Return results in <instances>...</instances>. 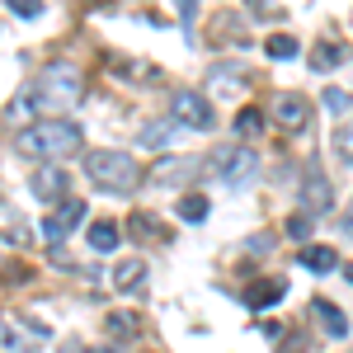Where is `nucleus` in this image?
I'll list each match as a JSON object with an SVG mask.
<instances>
[{"mask_svg":"<svg viewBox=\"0 0 353 353\" xmlns=\"http://www.w3.org/2000/svg\"><path fill=\"white\" fill-rule=\"evenodd\" d=\"M81 94H85L81 71H76L71 61H48V66L38 71L33 90H24V94L10 104V118H14V123H24L28 113H38V118H66V113L81 104ZM38 118H33V123H38Z\"/></svg>","mask_w":353,"mask_h":353,"instance_id":"obj_1","label":"nucleus"},{"mask_svg":"<svg viewBox=\"0 0 353 353\" xmlns=\"http://www.w3.org/2000/svg\"><path fill=\"white\" fill-rule=\"evenodd\" d=\"M14 146L28 161H66V156L81 151V123H71V118H38V123L19 128Z\"/></svg>","mask_w":353,"mask_h":353,"instance_id":"obj_2","label":"nucleus"},{"mask_svg":"<svg viewBox=\"0 0 353 353\" xmlns=\"http://www.w3.org/2000/svg\"><path fill=\"white\" fill-rule=\"evenodd\" d=\"M85 179L104 193H132L141 184V165L128 151H113V146H94L85 151Z\"/></svg>","mask_w":353,"mask_h":353,"instance_id":"obj_3","label":"nucleus"},{"mask_svg":"<svg viewBox=\"0 0 353 353\" xmlns=\"http://www.w3.org/2000/svg\"><path fill=\"white\" fill-rule=\"evenodd\" d=\"M203 165H208V174H212L217 184H226V189H241V184H250V179H254L259 156H254L250 146H217V151H212Z\"/></svg>","mask_w":353,"mask_h":353,"instance_id":"obj_4","label":"nucleus"},{"mask_svg":"<svg viewBox=\"0 0 353 353\" xmlns=\"http://www.w3.org/2000/svg\"><path fill=\"white\" fill-rule=\"evenodd\" d=\"M170 118H174L184 132H212V128H217L212 99H208L203 90H174V94H170Z\"/></svg>","mask_w":353,"mask_h":353,"instance_id":"obj_5","label":"nucleus"},{"mask_svg":"<svg viewBox=\"0 0 353 353\" xmlns=\"http://www.w3.org/2000/svg\"><path fill=\"white\" fill-rule=\"evenodd\" d=\"M81 221H85V203H76V198H61L52 212L43 217V241H61V236H71Z\"/></svg>","mask_w":353,"mask_h":353,"instance_id":"obj_6","label":"nucleus"},{"mask_svg":"<svg viewBox=\"0 0 353 353\" xmlns=\"http://www.w3.org/2000/svg\"><path fill=\"white\" fill-rule=\"evenodd\" d=\"M198 170H203V161H193V156H165V161H156L151 179L165 184V189H179V184L198 179Z\"/></svg>","mask_w":353,"mask_h":353,"instance_id":"obj_7","label":"nucleus"},{"mask_svg":"<svg viewBox=\"0 0 353 353\" xmlns=\"http://www.w3.org/2000/svg\"><path fill=\"white\" fill-rule=\"evenodd\" d=\"M269 113H273V123H278V128H306V118H311V104L301 99L297 90H283V94H273Z\"/></svg>","mask_w":353,"mask_h":353,"instance_id":"obj_8","label":"nucleus"},{"mask_svg":"<svg viewBox=\"0 0 353 353\" xmlns=\"http://www.w3.org/2000/svg\"><path fill=\"white\" fill-rule=\"evenodd\" d=\"M301 203L311 208V217H325L330 208H334V189H330L325 170H306V179H301Z\"/></svg>","mask_w":353,"mask_h":353,"instance_id":"obj_9","label":"nucleus"},{"mask_svg":"<svg viewBox=\"0 0 353 353\" xmlns=\"http://www.w3.org/2000/svg\"><path fill=\"white\" fill-rule=\"evenodd\" d=\"M28 189L38 193L43 203H61V198H66V170H61V165H43V170H33Z\"/></svg>","mask_w":353,"mask_h":353,"instance_id":"obj_10","label":"nucleus"},{"mask_svg":"<svg viewBox=\"0 0 353 353\" xmlns=\"http://www.w3.org/2000/svg\"><path fill=\"white\" fill-rule=\"evenodd\" d=\"M109 283L118 292H141V283H146V264L141 259H118V269L109 273Z\"/></svg>","mask_w":353,"mask_h":353,"instance_id":"obj_11","label":"nucleus"},{"mask_svg":"<svg viewBox=\"0 0 353 353\" xmlns=\"http://www.w3.org/2000/svg\"><path fill=\"white\" fill-rule=\"evenodd\" d=\"M311 311L321 316V325H325V334H334V339H344V334H349V321H344V311H339L334 301L316 297V301H311Z\"/></svg>","mask_w":353,"mask_h":353,"instance_id":"obj_12","label":"nucleus"},{"mask_svg":"<svg viewBox=\"0 0 353 353\" xmlns=\"http://www.w3.org/2000/svg\"><path fill=\"white\" fill-rule=\"evenodd\" d=\"M109 71H113V76H128V81H137V85H146V81H156V76H161L156 66L132 61V57H109Z\"/></svg>","mask_w":353,"mask_h":353,"instance_id":"obj_13","label":"nucleus"},{"mask_svg":"<svg viewBox=\"0 0 353 353\" xmlns=\"http://www.w3.org/2000/svg\"><path fill=\"white\" fill-rule=\"evenodd\" d=\"M208 85L217 90L221 99H231V94H241V85H245V71H241V66H217V71L208 76Z\"/></svg>","mask_w":353,"mask_h":353,"instance_id":"obj_14","label":"nucleus"},{"mask_svg":"<svg viewBox=\"0 0 353 353\" xmlns=\"http://www.w3.org/2000/svg\"><path fill=\"white\" fill-rule=\"evenodd\" d=\"M301 264L311 273H334L339 269V254H334L330 245H306V250H301Z\"/></svg>","mask_w":353,"mask_h":353,"instance_id":"obj_15","label":"nucleus"},{"mask_svg":"<svg viewBox=\"0 0 353 353\" xmlns=\"http://www.w3.org/2000/svg\"><path fill=\"white\" fill-rule=\"evenodd\" d=\"M283 292H288V283H283V278H264V283H254V288L245 292V301L259 311V306H269V301H283Z\"/></svg>","mask_w":353,"mask_h":353,"instance_id":"obj_16","label":"nucleus"},{"mask_svg":"<svg viewBox=\"0 0 353 353\" xmlns=\"http://www.w3.org/2000/svg\"><path fill=\"white\" fill-rule=\"evenodd\" d=\"M128 231H132L137 241H146V245H151V241H170V231H165V226H161L156 217H151V212H132Z\"/></svg>","mask_w":353,"mask_h":353,"instance_id":"obj_17","label":"nucleus"},{"mask_svg":"<svg viewBox=\"0 0 353 353\" xmlns=\"http://www.w3.org/2000/svg\"><path fill=\"white\" fill-rule=\"evenodd\" d=\"M118 241H123V231H118V221H94V226H90V250H99V254H109V250H118Z\"/></svg>","mask_w":353,"mask_h":353,"instance_id":"obj_18","label":"nucleus"},{"mask_svg":"<svg viewBox=\"0 0 353 353\" xmlns=\"http://www.w3.org/2000/svg\"><path fill=\"white\" fill-rule=\"evenodd\" d=\"M344 57H349L344 48H334V43H321V48L311 52V66H316V71H334V66H339Z\"/></svg>","mask_w":353,"mask_h":353,"instance_id":"obj_19","label":"nucleus"},{"mask_svg":"<svg viewBox=\"0 0 353 353\" xmlns=\"http://www.w3.org/2000/svg\"><path fill=\"white\" fill-rule=\"evenodd\" d=\"M259 132H264V113L259 109H241L236 113V137L250 141V137H259Z\"/></svg>","mask_w":353,"mask_h":353,"instance_id":"obj_20","label":"nucleus"},{"mask_svg":"<svg viewBox=\"0 0 353 353\" xmlns=\"http://www.w3.org/2000/svg\"><path fill=\"white\" fill-rule=\"evenodd\" d=\"M264 52H269L273 61H288V57H297L301 48H297V38H292V33H273V38H269V48H264Z\"/></svg>","mask_w":353,"mask_h":353,"instance_id":"obj_21","label":"nucleus"},{"mask_svg":"<svg viewBox=\"0 0 353 353\" xmlns=\"http://www.w3.org/2000/svg\"><path fill=\"white\" fill-rule=\"evenodd\" d=\"M179 217L184 221H203L208 217V198H203V193H184V198H179Z\"/></svg>","mask_w":353,"mask_h":353,"instance_id":"obj_22","label":"nucleus"},{"mask_svg":"<svg viewBox=\"0 0 353 353\" xmlns=\"http://www.w3.org/2000/svg\"><path fill=\"white\" fill-rule=\"evenodd\" d=\"M334 151H339V161L353 165V118L349 123H339V132H334Z\"/></svg>","mask_w":353,"mask_h":353,"instance_id":"obj_23","label":"nucleus"},{"mask_svg":"<svg viewBox=\"0 0 353 353\" xmlns=\"http://www.w3.org/2000/svg\"><path fill=\"white\" fill-rule=\"evenodd\" d=\"M311 226H316V217L311 212H297V217H288V236L292 241H311Z\"/></svg>","mask_w":353,"mask_h":353,"instance_id":"obj_24","label":"nucleus"},{"mask_svg":"<svg viewBox=\"0 0 353 353\" xmlns=\"http://www.w3.org/2000/svg\"><path fill=\"white\" fill-rule=\"evenodd\" d=\"M174 128H179V123H174ZM174 128H165V123H151V128H141V146H165Z\"/></svg>","mask_w":353,"mask_h":353,"instance_id":"obj_25","label":"nucleus"},{"mask_svg":"<svg viewBox=\"0 0 353 353\" xmlns=\"http://www.w3.org/2000/svg\"><path fill=\"white\" fill-rule=\"evenodd\" d=\"M325 109L330 113H349L353 109V94H349V90H325Z\"/></svg>","mask_w":353,"mask_h":353,"instance_id":"obj_26","label":"nucleus"},{"mask_svg":"<svg viewBox=\"0 0 353 353\" xmlns=\"http://www.w3.org/2000/svg\"><path fill=\"white\" fill-rule=\"evenodd\" d=\"M5 5H10L19 19H38V14H43V0H5Z\"/></svg>","mask_w":353,"mask_h":353,"instance_id":"obj_27","label":"nucleus"},{"mask_svg":"<svg viewBox=\"0 0 353 353\" xmlns=\"http://www.w3.org/2000/svg\"><path fill=\"white\" fill-rule=\"evenodd\" d=\"M179 19L193 28V19H198V0H179Z\"/></svg>","mask_w":353,"mask_h":353,"instance_id":"obj_28","label":"nucleus"},{"mask_svg":"<svg viewBox=\"0 0 353 353\" xmlns=\"http://www.w3.org/2000/svg\"><path fill=\"white\" fill-rule=\"evenodd\" d=\"M109 330L113 334H132V321L128 316H109Z\"/></svg>","mask_w":353,"mask_h":353,"instance_id":"obj_29","label":"nucleus"},{"mask_svg":"<svg viewBox=\"0 0 353 353\" xmlns=\"http://www.w3.org/2000/svg\"><path fill=\"white\" fill-rule=\"evenodd\" d=\"M339 236H344V241H353V203H349V212H344V221H339Z\"/></svg>","mask_w":353,"mask_h":353,"instance_id":"obj_30","label":"nucleus"},{"mask_svg":"<svg viewBox=\"0 0 353 353\" xmlns=\"http://www.w3.org/2000/svg\"><path fill=\"white\" fill-rule=\"evenodd\" d=\"M264 250H273L269 236H254V241H250V254H264Z\"/></svg>","mask_w":353,"mask_h":353,"instance_id":"obj_31","label":"nucleus"},{"mask_svg":"<svg viewBox=\"0 0 353 353\" xmlns=\"http://www.w3.org/2000/svg\"><path fill=\"white\" fill-rule=\"evenodd\" d=\"M344 278H349V283H353V264H349V269H344Z\"/></svg>","mask_w":353,"mask_h":353,"instance_id":"obj_32","label":"nucleus"},{"mask_svg":"<svg viewBox=\"0 0 353 353\" xmlns=\"http://www.w3.org/2000/svg\"><path fill=\"white\" fill-rule=\"evenodd\" d=\"M90 353H118V349H90Z\"/></svg>","mask_w":353,"mask_h":353,"instance_id":"obj_33","label":"nucleus"}]
</instances>
